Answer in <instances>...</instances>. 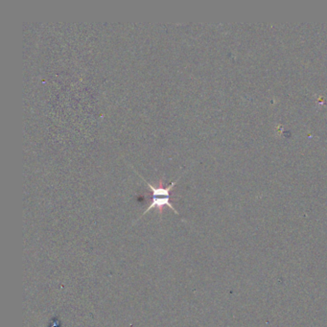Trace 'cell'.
I'll return each mask as SVG.
<instances>
[{"label": "cell", "mask_w": 327, "mask_h": 327, "mask_svg": "<svg viewBox=\"0 0 327 327\" xmlns=\"http://www.w3.org/2000/svg\"><path fill=\"white\" fill-rule=\"evenodd\" d=\"M135 173L144 180V182L148 185V187L151 190V203L149 204L147 208L145 209V211L141 215V217H143L146 213L149 212L151 209H158V211L161 215V218L163 216L164 213V209L165 206L171 208L174 212L176 213L177 215H180V213L177 211V209L173 206L172 203H171V193H172V189L174 188V186L178 183V181L180 180V177L178 180L173 181L172 183H170L168 186L164 187V179H161L160 182H159V186H155L152 183L148 182L147 180H145L140 174H138V172H136V170L134 169ZM140 217V218H141Z\"/></svg>", "instance_id": "1"}]
</instances>
